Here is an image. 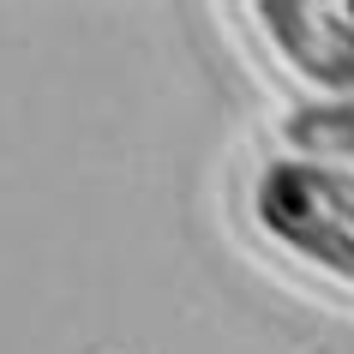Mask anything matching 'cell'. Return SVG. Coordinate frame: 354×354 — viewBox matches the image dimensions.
<instances>
[{"instance_id":"1","label":"cell","mask_w":354,"mask_h":354,"mask_svg":"<svg viewBox=\"0 0 354 354\" xmlns=\"http://www.w3.org/2000/svg\"><path fill=\"white\" fill-rule=\"evenodd\" d=\"M252 210L288 252L354 282V168L282 156L259 174Z\"/></svg>"},{"instance_id":"2","label":"cell","mask_w":354,"mask_h":354,"mask_svg":"<svg viewBox=\"0 0 354 354\" xmlns=\"http://www.w3.org/2000/svg\"><path fill=\"white\" fill-rule=\"evenodd\" d=\"M270 30L288 66L300 78H313L324 91L354 96V0L342 6H318V0H264L252 6Z\"/></svg>"},{"instance_id":"3","label":"cell","mask_w":354,"mask_h":354,"mask_svg":"<svg viewBox=\"0 0 354 354\" xmlns=\"http://www.w3.org/2000/svg\"><path fill=\"white\" fill-rule=\"evenodd\" d=\"M288 145L300 150V162H348L354 168V96H324V102H300L288 114Z\"/></svg>"}]
</instances>
